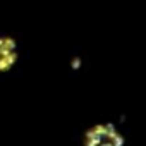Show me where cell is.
I'll use <instances>...</instances> for the list:
<instances>
[{
	"instance_id": "1",
	"label": "cell",
	"mask_w": 146,
	"mask_h": 146,
	"mask_svg": "<svg viewBox=\"0 0 146 146\" xmlns=\"http://www.w3.org/2000/svg\"><path fill=\"white\" fill-rule=\"evenodd\" d=\"M86 144L88 146H122V137L113 127L100 125L88 134Z\"/></svg>"
},
{
	"instance_id": "2",
	"label": "cell",
	"mask_w": 146,
	"mask_h": 146,
	"mask_svg": "<svg viewBox=\"0 0 146 146\" xmlns=\"http://www.w3.org/2000/svg\"><path fill=\"white\" fill-rule=\"evenodd\" d=\"M16 58L14 45L9 40H0V69L9 67Z\"/></svg>"
}]
</instances>
